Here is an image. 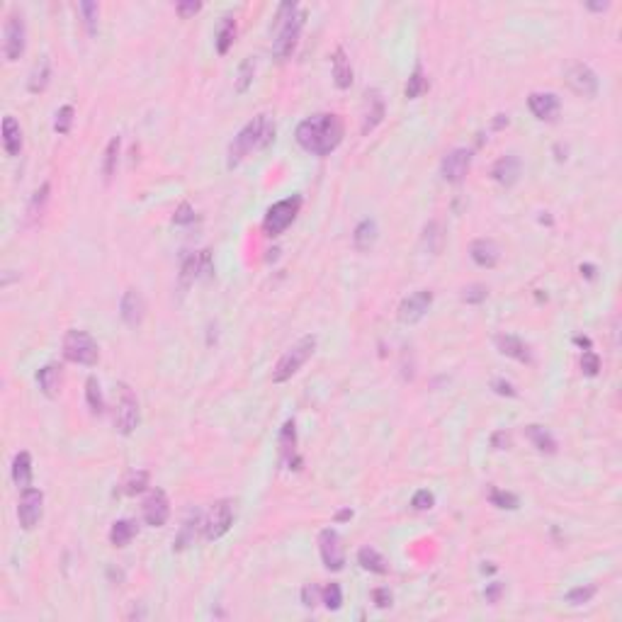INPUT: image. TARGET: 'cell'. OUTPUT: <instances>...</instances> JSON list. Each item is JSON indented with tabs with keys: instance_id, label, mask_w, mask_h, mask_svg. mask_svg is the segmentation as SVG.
<instances>
[{
	"instance_id": "obj_12",
	"label": "cell",
	"mask_w": 622,
	"mask_h": 622,
	"mask_svg": "<svg viewBox=\"0 0 622 622\" xmlns=\"http://www.w3.org/2000/svg\"><path fill=\"white\" fill-rule=\"evenodd\" d=\"M566 83L576 95L583 97H596L598 95V76L591 66L586 64H574L566 71Z\"/></svg>"
},
{
	"instance_id": "obj_22",
	"label": "cell",
	"mask_w": 622,
	"mask_h": 622,
	"mask_svg": "<svg viewBox=\"0 0 622 622\" xmlns=\"http://www.w3.org/2000/svg\"><path fill=\"white\" fill-rule=\"evenodd\" d=\"M37 382H40V389L44 392V396H49V399H56L59 392H61V384H64L61 365H56V362H49V365H44L42 370L37 372Z\"/></svg>"
},
{
	"instance_id": "obj_54",
	"label": "cell",
	"mask_w": 622,
	"mask_h": 622,
	"mask_svg": "<svg viewBox=\"0 0 622 622\" xmlns=\"http://www.w3.org/2000/svg\"><path fill=\"white\" fill-rule=\"evenodd\" d=\"M491 387H494V392L501 394V396H515V394H518V392H515V389H513V384L506 382V379H496V382H494Z\"/></svg>"
},
{
	"instance_id": "obj_26",
	"label": "cell",
	"mask_w": 622,
	"mask_h": 622,
	"mask_svg": "<svg viewBox=\"0 0 622 622\" xmlns=\"http://www.w3.org/2000/svg\"><path fill=\"white\" fill-rule=\"evenodd\" d=\"M377 239H379V227L374 219H362L353 231V244H355V249L362 253L370 251L372 246L377 244Z\"/></svg>"
},
{
	"instance_id": "obj_32",
	"label": "cell",
	"mask_w": 622,
	"mask_h": 622,
	"mask_svg": "<svg viewBox=\"0 0 622 622\" xmlns=\"http://www.w3.org/2000/svg\"><path fill=\"white\" fill-rule=\"evenodd\" d=\"M136 535V522L134 520H117L109 530V542L114 547H126Z\"/></svg>"
},
{
	"instance_id": "obj_42",
	"label": "cell",
	"mask_w": 622,
	"mask_h": 622,
	"mask_svg": "<svg viewBox=\"0 0 622 622\" xmlns=\"http://www.w3.org/2000/svg\"><path fill=\"white\" fill-rule=\"evenodd\" d=\"M80 13H83V22L88 27V32L90 35H95L97 32V15H100V8H97V3H90V0H85V3L78 5Z\"/></svg>"
},
{
	"instance_id": "obj_49",
	"label": "cell",
	"mask_w": 622,
	"mask_h": 622,
	"mask_svg": "<svg viewBox=\"0 0 622 622\" xmlns=\"http://www.w3.org/2000/svg\"><path fill=\"white\" fill-rule=\"evenodd\" d=\"M173 222L178 224V227H185V224H192V222H195V209H192V205H187V202H183V205L175 209Z\"/></svg>"
},
{
	"instance_id": "obj_9",
	"label": "cell",
	"mask_w": 622,
	"mask_h": 622,
	"mask_svg": "<svg viewBox=\"0 0 622 622\" xmlns=\"http://www.w3.org/2000/svg\"><path fill=\"white\" fill-rule=\"evenodd\" d=\"M234 525V501L222 498L209 508L207 518H205V537L207 539H219L224 537Z\"/></svg>"
},
{
	"instance_id": "obj_4",
	"label": "cell",
	"mask_w": 622,
	"mask_h": 622,
	"mask_svg": "<svg viewBox=\"0 0 622 622\" xmlns=\"http://www.w3.org/2000/svg\"><path fill=\"white\" fill-rule=\"evenodd\" d=\"M313 350H316V338H313V335H304V338L297 340L287 353L277 360V365H275L273 370V382L282 384L294 377V374L304 367V362L313 355Z\"/></svg>"
},
{
	"instance_id": "obj_1",
	"label": "cell",
	"mask_w": 622,
	"mask_h": 622,
	"mask_svg": "<svg viewBox=\"0 0 622 622\" xmlns=\"http://www.w3.org/2000/svg\"><path fill=\"white\" fill-rule=\"evenodd\" d=\"M343 134H345L343 119L333 112H321V114H313V117H306L304 122H299L294 136H297V144L304 148L306 153L328 156V153L340 146Z\"/></svg>"
},
{
	"instance_id": "obj_45",
	"label": "cell",
	"mask_w": 622,
	"mask_h": 622,
	"mask_svg": "<svg viewBox=\"0 0 622 622\" xmlns=\"http://www.w3.org/2000/svg\"><path fill=\"white\" fill-rule=\"evenodd\" d=\"M486 297H489L486 285H479V282L470 285V287H465V292H462V299H465L467 304H482Z\"/></svg>"
},
{
	"instance_id": "obj_58",
	"label": "cell",
	"mask_w": 622,
	"mask_h": 622,
	"mask_svg": "<svg viewBox=\"0 0 622 622\" xmlns=\"http://www.w3.org/2000/svg\"><path fill=\"white\" fill-rule=\"evenodd\" d=\"M588 10H608L610 3H586Z\"/></svg>"
},
{
	"instance_id": "obj_44",
	"label": "cell",
	"mask_w": 622,
	"mask_h": 622,
	"mask_svg": "<svg viewBox=\"0 0 622 622\" xmlns=\"http://www.w3.org/2000/svg\"><path fill=\"white\" fill-rule=\"evenodd\" d=\"M71 124H73V107H71V104H64V107L56 112V119H54V129H56L59 134H68Z\"/></svg>"
},
{
	"instance_id": "obj_53",
	"label": "cell",
	"mask_w": 622,
	"mask_h": 622,
	"mask_svg": "<svg viewBox=\"0 0 622 622\" xmlns=\"http://www.w3.org/2000/svg\"><path fill=\"white\" fill-rule=\"evenodd\" d=\"M372 601L377 608H389V605H392V593H389V588H374Z\"/></svg>"
},
{
	"instance_id": "obj_37",
	"label": "cell",
	"mask_w": 622,
	"mask_h": 622,
	"mask_svg": "<svg viewBox=\"0 0 622 622\" xmlns=\"http://www.w3.org/2000/svg\"><path fill=\"white\" fill-rule=\"evenodd\" d=\"M117 156H119V136L109 139L107 148H104V158H102V175L104 180H109L117 170Z\"/></svg>"
},
{
	"instance_id": "obj_39",
	"label": "cell",
	"mask_w": 622,
	"mask_h": 622,
	"mask_svg": "<svg viewBox=\"0 0 622 622\" xmlns=\"http://www.w3.org/2000/svg\"><path fill=\"white\" fill-rule=\"evenodd\" d=\"M426 90H428V78L423 76L421 66H418L414 73L409 76V83H406V97H409V100H416V97H421Z\"/></svg>"
},
{
	"instance_id": "obj_40",
	"label": "cell",
	"mask_w": 622,
	"mask_h": 622,
	"mask_svg": "<svg viewBox=\"0 0 622 622\" xmlns=\"http://www.w3.org/2000/svg\"><path fill=\"white\" fill-rule=\"evenodd\" d=\"M489 501H491V506L506 508V510H515L520 506V498L515 496V494L501 491V489H491V491H489Z\"/></svg>"
},
{
	"instance_id": "obj_31",
	"label": "cell",
	"mask_w": 622,
	"mask_h": 622,
	"mask_svg": "<svg viewBox=\"0 0 622 622\" xmlns=\"http://www.w3.org/2000/svg\"><path fill=\"white\" fill-rule=\"evenodd\" d=\"M13 479L20 489H27L32 484V457L30 453H18L13 460Z\"/></svg>"
},
{
	"instance_id": "obj_11",
	"label": "cell",
	"mask_w": 622,
	"mask_h": 622,
	"mask_svg": "<svg viewBox=\"0 0 622 622\" xmlns=\"http://www.w3.org/2000/svg\"><path fill=\"white\" fill-rule=\"evenodd\" d=\"M42 510H44V494L40 489H22L20 494V503H18V518L20 525L25 530H35L37 522L42 520Z\"/></svg>"
},
{
	"instance_id": "obj_14",
	"label": "cell",
	"mask_w": 622,
	"mask_h": 622,
	"mask_svg": "<svg viewBox=\"0 0 622 622\" xmlns=\"http://www.w3.org/2000/svg\"><path fill=\"white\" fill-rule=\"evenodd\" d=\"M472 166V151L470 148H453L440 163V173L448 183H462L470 173Z\"/></svg>"
},
{
	"instance_id": "obj_35",
	"label": "cell",
	"mask_w": 622,
	"mask_h": 622,
	"mask_svg": "<svg viewBox=\"0 0 622 622\" xmlns=\"http://www.w3.org/2000/svg\"><path fill=\"white\" fill-rule=\"evenodd\" d=\"M49 192H52V185H49V183H42V187H37V192L32 195V200H30V207H27V217H30V219L42 217L44 207H47V202H49Z\"/></svg>"
},
{
	"instance_id": "obj_17",
	"label": "cell",
	"mask_w": 622,
	"mask_h": 622,
	"mask_svg": "<svg viewBox=\"0 0 622 622\" xmlns=\"http://www.w3.org/2000/svg\"><path fill=\"white\" fill-rule=\"evenodd\" d=\"M387 114V107H384V97L377 88L365 92V114H362V134H370L372 129H377L379 122Z\"/></svg>"
},
{
	"instance_id": "obj_28",
	"label": "cell",
	"mask_w": 622,
	"mask_h": 622,
	"mask_svg": "<svg viewBox=\"0 0 622 622\" xmlns=\"http://www.w3.org/2000/svg\"><path fill=\"white\" fill-rule=\"evenodd\" d=\"M3 146L8 156H20L22 151V129L18 119L10 117V114L3 119Z\"/></svg>"
},
{
	"instance_id": "obj_5",
	"label": "cell",
	"mask_w": 622,
	"mask_h": 622,
	"mask_svg": "<svg viewBox=\"0 0 622 622\" xmlns=\"http://www.w3.org/2000/svg\"><path fill=\"white\" fill-rule=\"evenodd\" d=\"M64 355L66 360L76 362V365H85V367H92L97 365V360H100V348H97L95 338H92L90 333L85 331H68L64 338Z\"/></svg>"
},
{
	"instance_id": "obj_41",
	"label": "cell",
	"mask_w": 622,
	"mask_h": 622,
	"mask_svg": "<svg viewBox=\"0 0 622 622\" xmlns=\"http://www.w3.org/2000/svg\"><path fill=\"white\" fill-rule=\"evenodd\" d=\"M321 603L326 605L328 610H340V605H343V593H340L338 583H328V586L323 588V591H321Z\"/></svg>"
},
{
	"instance_id": "obj_19",
	"label": "cell",
	"mask_w": 622,
	"mask_h": 622,
	"mask_svg": "<svg viewBox=\"0 0 622 622\" xmlns=\"http://www.w3.org/2000/svg\"><path fill=\"white\" fill-rule=\"evenodd\" d=\"M470 256L479 268H496L501 261V249L491 239H477L470 246Z\"/></svg>"
},
{
	"instance_id": "obj_51",
	"label": "cell",
	"mask_w": 622,
	"mask_h": 622,
	"mask_svg": "<svg viewBox=\"0 0 622 622\" xmlns=\"http://www.w3.org/2000/svg\"><path fill=\"white\" fill-rule=\"evenodd\" d=\"M200 8H202V3H197V0H185V3H178L175 5V13L180 15V18H190V15H195V13H200Z\"/></svg>"
},
{
	"instance_id": "obj_3",
	"label": "cell",
	"mask_w": 622,
	"mask_h": 622,
	"mask_svg": "<svg viewBox=\"0 0 622 622\" xmlns=\"http://www.w3.org/2000/svg\"><path fill=\"white\" fill-rule=\"evenodd\" d=\"M306 22V10H297L294 3H285L280 8L277 15V37L273 42V56L277 61H287L294 54L297 44H299V35L304 30Z\"/></svg>"
},
{
	"instance_id": "obj_23",
	"label": "cell",
	"mask_w": 622,
	"mask_h": 622,
	"mask_svg": "<svg viewBox=\"0 0 622 622\" xmlns=\"http://www.w3.org/2000/svg\"><path fill=\"white\" fill-rule=\"evenodd\" d=\"M280 455H282V462L289 465V470H299V457H297V431H294V421H287L280 433Z\"/></svg>"
},
{
	"instance_id": "obj_57",
	"label": "cell",
	"mask_w": 622,
	"mask_h": 622,
	"mask_svg": "<svg viewBox=\"0 0 622 622\" xmlns=\"http://www.w3.org/2000/svg\"><path fill=\"white\" fill-rule=\"evenodd\" d=\"M574 343H576V345H581V348H586V350H591V338H583V335H576Z\"/></svg>"
},
{
	"instance_id": "obj_20",
	"label": "cell",
	"mask_w": 622,
	"mask_h": 622,
	"mask_svg": "<svg viewBox=\"0 0 622 622\" xmlns=\"http://www.w3.org/2000/svg\"><path fill=\"white\" fill-rule=\"evenodd\" d=\"M520 168H522V166H520V158L510 153V156H503V158H498V161L494 163V168H491V178L496 180L498 185L510 187V185L518 183V178H520Z\"/></svg>"
},
{
	"instance_id": "obj_10",
	"label": "cell",
	"mask_w": 622,
	"mask_h": 622,
	"mask_svg": "<svg viewBox=\"0 0 622 622\" xmlns=\"http://www.w3.org/2000/svg\"><path fill=\"white\" fill-rule=\"evenodd\" d=\"M318 552H321V561L328 571H340L345 566V552H343V539L333 527H326L318 535Z\"/></svg>"
},
{
	"instance_id": "obj_38",
	"label": "cell",
	"mask_w": 622,
	"mask_h": 622,
	"mask_svg": "<svg viewBox=\"0 0 622 622\" xmlns=\"http://www.w3.org/2000/svg\"><path fill=\"white\" fill-rule=\"evenodd\" d=\"M200 275H202L200 253H195V256H187L185 261H183V268H180V282H183L185 287H187V285L195 282Z\"/></svg>"
},
{
	"instance_id": "obj_6",
	"label": "cell",
	"mask_w": 622,
	"mask_h": 622,
	"mask_svg": "<svg viewBox=\"0 0 622 622\" xmlns=\"http://www.w3.org/2000/svg\"><path fill=\"white\" fill-rule=\"evenodd\" d=\"M301 207V197H287V200H280L275 202L273 207L268 209L265 219H263V231L268 236H280L287 231V227L297 219Z\"/></svg>"
},
{
	"instance_id": "obj_33",
	"label": "cell",
	"mask_w": 622,
	"mask_h": 622,
	"mask_svg": "<svg viewBox=\"0 0 622 622\" xmlns=\"http://www.w3.org/2000/svg\"><path fill=\"white\" fill-rule=\"evenodd\" d=\"M234 40H236V20L234 18H224L222 25H219L217 40H214V44H217V52L224 56V54L231 49Z\"/></svg>"
},
{
	"instance_id": "obj_7",
	"label": "cell",
	"mask_w": 622,
	"mask_h": 622,
	"mask_svg": "<svg viewBox=\"0 0 622 622\" xmlns=\"http://www.w3.org/2000/svg\"><path fill=\"white\" fill-rule=\"evenodd\" d=\"M114 426L122 436H131L139 426V401L129 384L117 387V411H114Z\"/></svg>"
},
{
	"instance_id": "obj_24",
	"label": "cell",
	"mask_w": 622,
	"mask_h": 622,
	"mask_svg": "<svg viewBox=\"0 0 622 622\" xmlns=\"http://www.w3.org/2000/svg\"><path fill=\"white\" fill-rule=\"evenodd\" d=\"M496 348L501 350V355L513 357L518 362H530V348L518 338V335H496Z\"/></svg>"
},
{
	"instance_id": "obj_27",
	"label": "cell",
	"mask_w": 622,
	"mask_h": 622,
	"mask_svg": "<svg viewBox=\"0 0 622 622\" xmlns=\"http://www.w3.org/2000/svg\"><path fill=\"white\" fill-rule=\"evenodd\" d=\"M49 80H52V64H49L47 56H42L40 61L32 66L30 71V78H27V90L40 95V92L47 90Z\"/></svg>"
},
{
	"instance_id": "obj_34",
	"label": "cell",
	"mask_w": 622,
	"mask_h": 622,
	"mask_svg": "<svg viewBox=\"0 0 622 622\" xmlns=\"http://www.w3.org/2000/svg\"><path fill=\"white\" fill-rule=\"evenodd\" d=\"M85 399H88V406H90L92 414L100 416L102 411H104L102 389H100V382H97L95 377H88V382H85Z\"/></svg>"
},
{
	"instance_id": "obj_52",
	"label": "cell",
	"mask_w": 622,
	"mask_h": 622,
	"mask_svg": "<svg viewBox=\"0 0 622 622\" xmlns=\"http://www.w3.org/2000/svg\"><path fill=\"white\" fill-rule=\"evenodd\" d=\"M423 239H438V241H443V234H440V227H438L436 222L428 224L426 231H423ZM428 251H431V253H438V251H440V244H436V246L428 244Z\"/></svg>"
},
{
	"instance_id": "obj_21",
	"label": "cell",
	"mask_w": 622,
	"mask_h": 622,
	"mask_svg": "<svg viewBox=\"0 0 622 622\" xmlns=\"http://www.w3.org/2000/svg\"><path fill=\"white\" fill-rule=\"evenodd\" d=\"M527 107L537 119H554L559 112V97L554 92H532L527 97Z\"/></svg>"
},
{
	"instance_id": "obj_8",
	"label": "cell",
	"mask_w": 622,
	"mask_h": 622,
	"mask_svg": "<svg viewBox=\"0 0 622 622\" xmlns=\"http://www.w3.org/2000/svg\"><path fill=\"white\" fill-rule=\"evenodd\" d=\"M27 49V25L25 18L18 10L8 15L5 20V42H3V54L8 61H18Z\"/></svg>"
},
{
	"instance_id": "obj_16",
	"label": "cell",
	"mask_w": 622,
	"mask_h": 622,
	"mask_svg": "<svg viewBox=\"0 0 622 622\" xmlns=\"http://www.w3.org/2000/svg\"><path fill=\"white\" fill-rule=\"evenodd\" d=\"M119 313H122L126 326H131V328L141 326V321H144V316H146V301H144V297H141L139 289L124 292L122 301H119Z\"/></svg>"
},
{
	"instance_id": "obj_2",
	"label": "cell",
	"mask_w": 622,
	"mask_h": 622,
	"mask_svg": "<svg viewBox=\"0 0 622 622\" xmlns=\"http://www.w3.org/2000/svg\"><path fill=\"white\" fill-rule=\"evenodd\" d=\"M273 141H275V122L268 117V114H258V117H253L229 144L227 166L236 168L246 156H249V153L263 151V148H268Z\"/></svg>"
},
{
	"instance_id": "obj_15",
	"label": "cell",
	"mask_w": 622,
	"mask_h": 622,
	"mask_svg": "<svg viewBox=\"0 0 622 622\" xmlns=\"http://www.w3.org/2000/svg\"><path fill=\"white\" fill-rule=\"evenodd\" d=\"M433 304V292L431 289H418L414 294H409L399 304V321L401 323H416L421 321L428 313Z\"/></svg>"
},
{
	"instance_id": "obj_56",
	"label": "cell",
	"mask_w": 622,
	"mask_h": 622,
	"mask_svg": "<svg viewBox=\"0 0 622 622\" xmlns=\"http://www.w3.org/2000/svg\"><path fill=\"white\" fill-rule=\"evenodd\" d=\"M501 591H503V586H501V583H491V586L486 588V601L489 603H496L498 596H501Z\"/></svg>"
},
{
	"instance_id": "obj_59",
	"label": "cell",
	"mask_w": 622,
	"mask_h": 622,
	"mask_svg": "<svg viewBox=\"0 0 622 622\" xmlns=\"http://www.w3.org/2000/svg\"><path fill=\"white\" fill-rule=\"evenodd\" d=\"M350 515H353V510H340V513H338V520H348Z\"/></svg>"
},
{
	"instance_id": "obj_55",
	"label": "cell",
	"mask_w": 622,
	"mask_h": 622,
	"mask_svg": "<svg viewBox=\"0 0 622 622\" xmlns=\"http://www.w3.org/2000/svg\"><path fill=\"white\" fill-rule=\"evenodd\" d=\"M491 445H494V448H496V450H506V448H508V445H510V436H508V433H506V431H496V433H494V436H491Z\"/></svg>"
},
{
	"instance_id": "obj_29",
	"label": "cell",
	"mask_w": 622,
	"mask_h": 622,
	"mask_svg": "<svg viewBox=\"0 0 622 622\" xmlns=\"http://www.w3.org/2000/svg\"><path fill=\"white\" fill-rule=\"evenodd\" d=\"M357 564L365 571H372V574H387L389 571V561L384 554H379L374 547H362L357 552Z\"/></svg>"
},
{
	"instance_id": "obj_43",
	"label": "cell",
	"mask_w": 622,
	"mask_h": 622,
	"mask_svg": "<svg viewBox=\"0 0 622 622\" xmlns=\"http://www.w3.org/2000/svg\"><path fill=\"white\" fill-rule=\"evenodd\" d=\"M596 596V586H576L566 593V603L569 605H583Z\"/></svg>"
},
{
	"instance_id": "obj_48",
	"label": "cell",
	"mask_w": 622,
	"mask_h": 622,
	"mask_svg": "<svg viewBox=\"0 0 622 622\" xmlns=\"http://www.w3.org/2000/svg\"><path fill=\"white\" fill-rule=\"evenodd\" d=\"M411 506H414L416 510H431L433 506H436V496H433L428 489H421V491L414 494V498H411Z\"/></svg>"
},
{
	"instance_id": "obj_25",
	"label": "cell",
	"mask_w": 622,
	"mask_h": 622,
	"mask_svg": "<svg viewBox=\"0 0 622 622\" xmlns=\"http://www.w3.org/2000/svg\"><path fill=\"white\" fill-rule=\"evenodd\" d=\"M331 66H333V78H335V85L340 88V90H345V88H350V83H353V66H350V59L348 54H345V49H335L333 56H331Z\"/></svg>"
},
{
	"instance_id": "obj_30",
	"label": "cell",
	"mask_w": 622,
	"mask_h": 622,
	"mask_svg": "<svg viewBox=\"0 0 622 622\" xmlns=\"http://www.w3.org/2000/svg\"><path fill=\"white\" fill-rule=\"evenodd\" d=\"M525 436L539 450V453H547V455L557 453V440H554V436L547 431V428H542V426H527L525 428Z\"/></svg>"
},
{
	"instance_id": "obj_36",
	"label": "cell",
	"mask_w": 622,
	"mask_h": 622,
	"mask_svg": "<svg viewBox=\"0 0 622 622\" xmlns=\"http://www.w3.org/2000/svg\"><path fill=\"white\" fill-rule=\"evenodd\" d=\"M256 56L244 59V64L239 66V76H236V92H246L253 83V76H256Z\"/></svg>"
},
{
	"instance_id": "obj_13",
	"label": "cell",
	"mask_w": 622,
	"mask_h": 622,
	"mask_svg": "<svg viewBox=\"0 0 622 622\" xmlns=\"http://www.w3.org/2000/svg\"><path fill=\"white\" fill-rule=\"evenodd\" d=\"M141 513H144L146 525L151 527H163L170 518V503L166 491L161 489H153L148 491V496L144 498V506H141Z\"/></svg>"
},
{
	"instance_id": "obj_18",
	"label": "cell",
	"mask_w": 622,
	"mask_h": 622,
	"mask_svg": "<svg viewBox=\"0 0 622 622\" xmlns=\"http://www.w3.org/2000/svg\"><path fill=\"white\" fill-rule=\"evenodd\" d=\"M205 530V518H202V513L200 510H190V513H187V518L183 520V525H180V532H178V537H175V542H173V549L175 552H183V549H187L190 547V544H195V539H197V530Z\"/></svg>"
},
{
	"instance_id": "obj_47",
	"label": "cell",
	"mask_w": 622,
	"mask_h": 622,
	"mask_svg": "<svg viewBox=\"0 0 622 622\" xmlns=\"http://www.w3.org/2000/svg\"><path fill=\"white\" fill-rule=\"evenodd\" d=\"M581 367H583V374H588V377H596L598 372H601V357H598L593 350H586L581 357Z\"/></svg>"
},
{
	"instance_id": "obj_50",
	"label": "cell",
	"mask_w": 622,
	"mask_h": 622,
	"mask_svg": "<svg viewBox=\"0 0 622 622\" xmlns=\"http://www.w3.org/2000/svg\"><path fill=\"white\" fill-rule=\"evenodd\" d=\"M301 603H304L306 608H313L316 603H321V588H318L316 583H306L304 591H301Z\"/></svg>"
},
{
	"instance_id": "obj_46",
	"label": "cell",
	"mask_w": 622,
	"mask_h": 622,
	"mask_svg": "<svg viewBox=\"0 0 622 622\" xmlns=\"http://www.w3.org/2000/svg\"><path fill=\"white\" fill-rule=\"evenodd\" d=\"M146 484H148V474H146V472H136V474H131L124 482V494H126V496L141 494L146 489Z\"/></svg>"
}]
</instances>
